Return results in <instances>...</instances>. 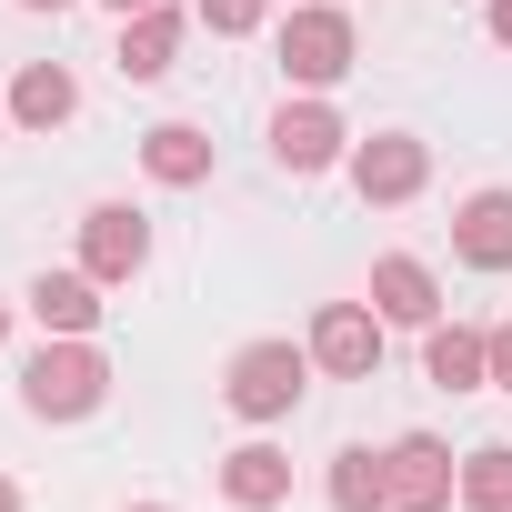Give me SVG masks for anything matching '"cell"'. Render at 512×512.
<instances>
[{
	"label": "cell",
	"mask_w": 512,
	"mask_h": 512,
	"mask_svg": "<svg viewBox=\"0 0 512 512\" xmlns=\"http://www.w3.org/2000/svg\"><path fill=\"white\" fill-rule=\"evenodd\" d=\"M21 402H31L41 422H81V412H101V402H111V362L91 352V332H51V342L21 362Z\"/></svg>",
	"instance_id": "6da1fadb"
},
{
	"label": "cell",
	"mask_w": 512,
	"mask_h": 512,
	"mask_svg": "<svg viewBox=\"0 0 512 512\" xmlns=\"http://www.w3.org/2000/svg\"><path fill=\"white\" fill-rule=\"evenodd\" d=\"M302 392H312V352H292V342H241L231 372H221V402L241 422H292Z\"/></svg>",
	"instance_id": "7a4b0ae2"
},
{
	"label": "cell",
	"mask_w": 512,
	"mask_h": 512,
	"mask_svg": "<svg viewBox=\"0 0 512 512\" xmlns=\"http://www.w3.org/2000/svg\"><path fill=\"white\" fill-rule=\"evenodd\" d=\"M352 61H362V41H352V11H342V0H312V11L282 21V71H292L302 91H332Z\"/></svg>",
	"instance_id": "3957f363"
},
{
	"label": "cell",
	"mask_w": 512,
	"mask_h": 512,
	"mask_svg": "<svg viewBox=\"0 0 512 512\" xmlns=\"http://www.w3.org/2000/svg\"><path fill=\"white\" fill-rule=\"evenodd\" d=\"M141 262H151V221L131 201H91L81 211V272L111 292V282H141Z\"/></svg>",
	"instance_id": "277c9868"
},
{
	"label": "cell",
	"mask_w": 512,
	"mask_h": 512,
	"mask_svg": "<svg viewBox=\"0 0 512 512\" xmlns=\"http://www.w3.org/2000/svg\"><path fill=\"white\" fill-rule=\"evenodd\" d=\"M312 362H322L332 382H372V372H382V312H372V302H322Z\"/></svg>",
	"instance_id": "5b68a950"
},
{
	"label": "cell",
	"mask_w": 512,
	"mask_h": 512,
	"mask_svg": "<svg viewBox=\"0 0 512 512\" xmlns=\"http://www.w3.org/2000/svg\"><path fill=\"white\" fill-rule=\"evenodd\" d=\"M382 462H392V512H442V502H462V462H452L432 432H402Z\"/></svg>",
	"instance_id": "8992f818"
},
{
	"label": "cell",
	"mask_w": 512,
	"mask_h": 512,
	"mask_svg": "<svg viewBox=\"0 0 512 512\" xmlns=\"http://www.w3.org/2000/svg\"><path fill=\"white\" fill-rule=\"evenodd\" d=\"M422 181H432V151H422L412 131H372V141L352 151V191H362V201H412Z\"/></svg>",
	"instance_id": "52a82bcc"
},
{
	"label": "cell",
	"mask_w": 512,
	"mask_h": 512,
	"mask_svg": "<svg viewBox=\"0 0 512 512\" xmlns=\"http://www.w3.org/2000/svg\"><path fill=\"white\" fill-rule=\"evenodd\" d=\"M372 312L432 332V322H442V282H432V262H412V251H382V262H372Z\"/></svg>",
	"instance_id": "ba28073f"
},
{
	"label": "cell",
	"mask_w": 512,
	"mask_h": 512,
	"mask_svg": "<svg viewBox=\"0 0 512 512\" xmlns=\"http://www.w3.org/2000/svg\"><path fill=\"white\" fill-rule=\"evenodd\" d=\"M452 251L472 272H512V191H472L452 211Z\"/></svg>",
	"instance_id": "9c48e42d"
},
{
	"label": "cell",
	"mask_w": 512,
	"mask_h": 512,
	"mask_svg": "<svg viewBox=\"0 0 512 512\" xmlns=\"http://www.w3.org/2000/svg\"><path fill=\"white\" fill-rule=\"evenodd\" d=\"M342 141H352V131H342L322 101H292V111L272 121V161H282V171H332V161H342Z\"/></svg>",
	"instance_id": "30bf717a"
},
{
	"label": "cell",
	"mask_w": 512,
	"mask_h": 512,
	"mask_svg": "<svg viewBox=\"0 0 512 512\" xmlns=\"http://www.w3.org/2000/svg\"><path fill=\"white\" fill-rule=\"evenodd\" d=\"M422 372H432L442 392H472V382H492V332L432 322V332H422Z\"/></svg>",
	"instance_id": "8fae6325"
},
{
	"label": "cell",
	"mask_w": 512,
	"mask_h": 512,
	"mask_svg": "<svg viewBox=\"0 0 512 512\" xmlns=\"http://www.w3.org/2000/svg\"><path fill=\"white\" fill-rule=\"evenodd\" d=\"M221 492L241 512H272V502H292V462L272 442H241V452H221Z\"/></svg>",
	"instance_id": "7c38bea8"
},
{
	"label": "cell",
	"mask_w": 512,
	"mask_h": 512,
	"mask_svg": "<svg viewBox=\"0 0 512 512\" xmlns=\"http://www.w3.org/2000/svg\"><path fill=\"white\" fill-rule=\"evenodd\" d=\"M71 111H81V81H71L61 61H31V71L11 81V121H21V131H61Z\"/></svg>",
	"instance_id": "4fadbf2b"
},
{
	"label": "cell",
	"mask_w": 512,
	"mask_h": 512,
	"mask_svg": "<svg viewBox=\"0 0 512 512\" xmlns=\"http://www.w3.org/2000/svg\"><path fill=\"white\" fill-rule=\"evenodd\" d=\"M171 51H181V11H161V0H151V11L121 21V81H161Z\"/></svg>",
	"instance_id": "5bb4252c"
},
{
	"label": "cell",
	"mask_w": 512,
	"mask_h": 512,
	"mask_svg": "<svg viewBox=\"0 0 512 512\" xmlns=\"http://www.w3.org/2000/svg\"><path fill=\"white\" fill-rule=\"evenodd\" d=\"M141 171H151L161 191H191V181H211V141H201L191 121H161V131L141 141Z\"/></svg>",
	"instance_id": "9a60e30c"
},
{
	"label": "cell",
	"mask_w": 512,
	"mask_h": 512,
	"mask_svg": "<svg viewBox=\"0 0 512 512\" xmlns=\"http://www.w3.org/2000/svg\"><path fill=\"white\" fill-rule=\"evenodd\" d=\"M31 322L41 332H91L101 322V282L91 272H41L31 282Z\"/></svg>",
	"instance_id": "2e32d148"
},
{
	"label": "cell",
	"mask_w": 512,
	"mask_h": 512,
	"mask_svg": "<svg viewBox=\"0 0 512 512\" xmlns=\"http://www.w3.org/2000/svg\"><path fill=\"white\" fill-rule=\"evenodd\" d=\"M332 512H392V462L372 442L332 452Z\"/></svg>",
	"instance_id": "e0dca14e"
},
{
	"label": "cell",
	"mask_w": 512,
	"mask_h": 512,
	"mask_svg": "<svg viewBox=\"0 0 512 512\" xmlns=\"http://www.w3.org/2000/svg\"><path fill=\"white\" fill-rule=\"evenodd\" d=\"M462 502H472V512H512V442H482V452L462 462Z\"/></svg>",
	"instance_id": "ac0fdd59"
},
{
	"label": "cell",
	"mask_w": 512,
	"mask_h": 512,
	"mask_svg": "<svg viewBox=\"0 0 512 512\" xmlns=\"http://www.w3.org/2000/svg\"><path fill=\"white\" fill-rule=\"evenodd\" d=\"M201 21H211L221 41H241V31H262V21H272V0H201Z\"/></svg>",
	"instance_id": "d6986e66"
},
{
	"label": "cell",
	"mask_w": 512,
	"mask_h": 512,
	"mask_svg": "<svg viewBox=\"0 0 512 512\" xmlns=\"http://www.w3.org/2000/svg\"><path fill=\"white\" fill-rule=\"evenodd\" d=\"M492 382L512 392V322H492Z\"/></svg>",
	"instance_id": "ffe728a7"
},
{
	"label": "cell",
	"mask_w": 512,
	"mask_h": 512,
	"mask_svg": "<svg viewBox=\"0 0 512 512\" xmlns=\"http://www.w3.org/2000/svg\"><path fill=\"white\" fill-rule=\"evenodd\" d=\"M492 41H502V51H512V0H492Z\"/></svg>",
	"instance_id": "44dd1931"
},
{
	"label": "cell",
	"mask_w": 512,
	"mask_h": 512,
	"mask_svg": "<svg viewBox=\"0 0 512 512\" xmlns=\"http://www.w3.org/2000/svg\"><path fill=\"white\" fill-rule=\"evenodd\" d=\"M21 11H71V0H21Z\"/></svg>",
	"instance_id": "7402d4cb"
},
{
	"label": "cell",
	"mask_w": 512,
	"mask_h": 512,
	"mask_svg": "<svg viewBox=\"0 0 512 512\" xmlns=\"http://www.w3.org/2000/svg\"><path fill=\"white\" fill-rule=\"evenodd\" d=\"M111 11H121V21H131V11H151V0H111Z\"/></svg>",
	"instance_id": "603a6c76"
},
{
	"label": "cell",
	"mask_w": 512,
	"mask_h": 512,
	"mask_svg": "<svg viewBox=\"0 0 512 512\" xmlns=\"http://www.w3.org/2000/svg\"><path fill=\"white\" fill-rule=\"evenodd\" d=\"M0 512H21V492H11V482H0Z\"/></svg>",
	"instance_id": "cb8c5ba5"
},
{
	"label": "cell",
	"mask_w": 512,
	"mask_h": 512,
	"mask_svg": "<svg viewBox=\"0 0 512 512\" xmlns=\"http://www.w3.org/2000/svg\"><path fill=\"white\" fill-rule=\"evenodd\" d=\"M0 342H11V302H0Z\"/></svg>",
	"instance_id": "d4e9b609"
},
{
	"label": "cell",
	"mask_w": 512,
	"mask_h": 512,
	"mask_svg": "<svg viewBox=\"0 0 512 512\" xmlns=\"http://www.w3.org/2000/svg\"><path fill=\"white\" fill-rule=\"evenodd\" d=\"M131 512H171V502H131Z\"/></svg>",
	"instance_id": "484cf974"
}]
</instances>
